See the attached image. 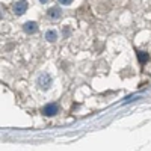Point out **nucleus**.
Returning <instances> with one entry per match:
<instances>
[{
	"label": "nucleus",
	"instance_id": "f257e3e1",
	"mask_svg": "<svg viewBox=\"0 0 151 151\" xmlns=\"http://www.w3.org/2000/svg\"><path fill=\"white\" fill-rule=\"evenodd\" d=\"M26 9H27V2L26 0H20V2H17L14 5V12L17 15H23L24 12H26Z\"/></svg>",
	"mask_w": 151,
	"mask_h": 151
},
{
	"label": "nucleus",
	"instance_id": "f03ea898",
	"mask_svg": "<svg viewBox=\"0 0 151 151\" xmlns=\"http://www.w3.org/2000/svg\"><path fill=\"white\" fill-rule=\"evenodd\" d=\"M58 110H59V107H58V104H47L44 109H42V112H44V115H47V116H53V115H56L58 113Z\"/></svg>",
	"mask_w": 151,
	"mask_h": 151
},
{
	"label": "nucleus",
	"instance_id": "7ed1b4c3",
	"mask_svg": "<svg viewBox=\"0 0 151 151\" xmlns=\"http://www.w3.org/2000/svg\"><path fill=\"white\" fill-rule=\"evenodd\" d=\"M38 83H40V86L42 88V89H48L50 83H52V79H50V76H47V74H41Z\"/></svg>",
	"mask_w": 151,
	"mask_h": 151
},
{
	"label": "nucleus",
	"instance_id": "20e7f679",
	"mask_svg": "<svg viewBox=\"0 0 151 151\" xmlns=\"http://www.w3.org/2000/svg\"><path fill=\"white\" fill-rule=\"evenodd\" d=\"M36 27H38V24L35 21H27L23 26V29H24V32H26V33H35L36 32Z\"/></svg>",
	"mask_w": 151,
	"mask_h": 151
},
{
	"label": "nucleus",
	"instance_id": "39448f33",
	"mask_svg": "<svg viewBox=\"0 0 151 151\" xmlns=\"http://www.w3.org/2000/svg\"><path fill=\"white\" fill-rule=\"evenodd\" d=\"M47 15L52 18V20H58L60 15H62V12H60V8H52V9H48L47 12Z\"/></svg>",
	"mask_w": 151,
	"mask_h": 151
},
{
	"label": "nucleus",
	"instance_id": "423d86ee",
	"mask_svg": "<svg viewBox=\"0 0 151 151\" xmlns=\"http://www.w3.org/2000/svg\"><path fill=\"white\" fill-rule=\"evenodd\" d=\"M45 40L50 41V42H55V41L58 40V33H56V30H48V32L45 33Z\"/></svg>",
	"mask_w": 151,
	"mask_h": 151
},
{
	"label": "nucleus",
	"instance_id": "0eeeda50",
	"mask_svg": "<svg viewBox=\"0 0 151 151\" xmlns=\"http://www.w3.org/2000/svg\"><path fill=\"white\" fill-rule=\"evenodd\" d=\"M137 58H139L141 64H145V60L148 59V55L147 53H142V52H137Z\"/></svg>",
	"mask_w": 151,
	"mask_h": 151
},
{
	"label": "nucleus",
	"instance_id": "6e6552de",
	"mask_svg": "<svg viewBox=\"0 0 151 151\" xmlns=\"http://www.w3.org/2000/svg\"><path fill=\"white\" fill-rule=\"evenodd\" d=\"M58 2H59V3H62V5H70V3L73 2V0H58Z\"/></svg>",
	"mask_w": 151,
	"mask_h": 151
},
{
	"label": "nucleus",
	"instance_id": "1a4fd4ad",
	"mask_svg": "<svg viewBox=\"0 0 151 151\" xmlns=\"http://www.w3.org/2000/svg\"><path fill=\"white\" fill-rule=\"evenodd\" d=\"M40 2H41V3H47V2H48V0H40Z\"/></svg>",
	"mask_w": 151,
	"mask_h": 151
}]
</instances>
